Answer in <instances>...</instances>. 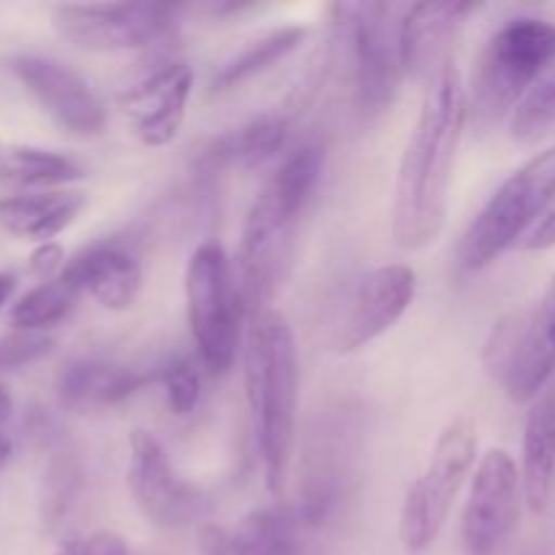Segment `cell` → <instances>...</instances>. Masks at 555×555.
Instances as JSON below:
<instances>
[{
	"label": "cell",
	"mask_w": 555,
	"mask_h": 555,
	"mask_svg": "<svg viewBox=\"0 0 555 555\" xmlns=\"http://www.w3.org/2000/svg\"><path fill=\"white\" fill-rule=\"evenodd\" d=\"M466 119L469 92L461 70L448 60L428 81L421 114L396 173L390 233L401 249H426L442 233Z\"/></svg>",
	"instance_id": "cell-1"
},
{
	"label": "cell",
	"mask_w": 555,
	"mask_h": 555,
	"mask_svg": "<svg viewBox=\"0 0 555 555\" xmlns=\"http://www.w3.org/2000/svg\"><path fill=\"white\" fill-rule=\"evenodd\" d=\"M244 390L253 417L263 480L271 496H282L291 472L298 421V347L291 323L274 309L253 314L244 336Z\"/></svg>",
	"instance_id": "cell-2"
},
{
	"label": "cell",
	"mask_w": 555,
	"mask_h": 555,
	"mask_svg": "<svg viewBox=\"0 0 555 555\" xmlns=\"http://www.w3.org/2000/svg\"><path fill=\"white\" fill-rule=\"evenodd\" d=\"M325 152L314 144L298 146L271 171L263 188L249 204L238 236V271H242V296L253 314L260 298L269 293L280 260L291 244L304 206L323 173Z\"/></svg>",
	"instance_id": "cell-3"
},
{
	"label": "cell",
	"mask_w": 555,
	"mask_h": 555,
	"mask_svg": "<svg viewBox=\"0 0 555 555\" xmlns=\"http://www.w3.org/2000/svg\"><path fill=\"white\" fill-rule=\"evenodd\" d=\"M555 63V22L507 20L482 47L472 76L469 117L480 133L513 117L531 87Z\"/></svg>",
	"instance_id": "cell-4"
},
{
	"label": "cell",
	"mask_w": 555,
	"mask_h": 555,
	"mask_svg": "<svg viewBox=\"0 0 555 555\" xmlns=\"http://www.w3.org/2000/svg\"><path fill=\"white\" fill-rule=\"evenodd\" d=\"M555 201V144L509 173L488 204L477 211L459 247L464 271H482L513 249Z\"/></svg>",
	"instance_id": "cell-5"
},
{
	"label": "cell",
	"mask_w": 555,
	"mask_h": 555,
	"mask_svg": "<svg viewBox=\"0 0 555 555\" xmlns=\"http://www.w3.org/2000/svg\"><path fill=\"white\" fill-rule=\"evenodd\" d=\"M188 323L201 366L215 377L228 374L242 345V287L233 282L231 258L215 238L193 249L184 269Z\"/></svg>",
	"instance_id": "cell-6"
},
{
	"label": "cell",
	"mask_w": 555,
	"mask_h": 555,
	"mask_svg": "<svg viewBox=\"0 0 555 555\" xmlns=\"http://www.w3.org/2000/svg\"><path fill=\"white\" fill-rule=\"evenodd\" d=\"M406 5L396 3H339L334 5L336 27L350 41L356 108L363 122L383 117L396 101L406 76L401 54V20Z\"/></svg>",
	"instance_id": "cell-7"
},
{
	"label": "cell",
	"mask_w": 555,
	"mask_h": 555,
	"mask_svg": "<svg viewBox=\"0 0 555 555\" xmlns=\"http://www.w3.org/2000/svg\"><path fill=\"white\" fill-rule=\"evenodd\" d=\"M477 461V426L472 417H455L439 434L426 469L404 493L399 537L406 553H423L439 540L461 488Z\"/></svg>",
	"instance_id": "cell-8"
},
{
	"label": "cell",
	"mask_w": 555,
	"mask_h": 555,
	"mask_svg": "<svg viewBox=\"0 0 555 555\" xmlns=\"http://www.w3.org/2000/svg\"><path fill=\"white\" fill-rule=\"evenodd\" d=\"M482 361L513 401L545 393L555 372V271L529 309H515L493 323Z\"/></svg>",
	"instance_id": "cell-9"
},
{
	"label": "cell",
	"mask_w": 555,
	"mask_h": 555,
	"mask_svg": "<svg viewBox=\"0 0 555 555\" xmlns=\"http://www.w3.org/2000/svg\"><path fill=\"white\" fill-rule=\"evenodd\" d=\"M52 14L63 38L90 52L155 47L177 27V9L163 3H63Z\"/></svg>",
	"instance_id": "cell-10"
},
{
	"label": "cell",
	"mask_w": 555,
	"mask_h": 555,
	"mask_svg": "<svg viewBox=\"0 0 555 555\" xmlns=\"http://www.w3.org/2000/svg\"><path fill=\"white\" fill-rule=\"evenodd\" d=\"M524 482L507 450H488L477 464L469 499L461 513L466 555H496L513 537L520 518Z\"/></svg>",
	"instance_id": "cell-11"
},
{
	"label": "cell",
	"mask_w": 555,
	"mask_h": 555,
	"mask_svg": "<svg viewBox=\"0 0 555 555\" xmlns=\"http://www.w3.org/2000/svg\"><path fill=\"white\" fill-rule=\"evenodd\" d=\"M417 296V274L406 263L377 266L352 291L345 318L331 336V350L352 356L388 334Z\"/></svg>",
	"instance_id": "cell-12"
},
{
	"label": "cell",
	"mask_w": 555,
	"mask_h": 555,
	"mask_svg": "<svg viewBox=\"0 0 555 555\" xmlns=\"http://www.w3.org/2000/svg\"><path fill=\"white\" fill-rule=\"evenodd\" d=\"M128 488L141 515L160 529H184L204 504L198 488L173 469L160 439L144 428L130 434Z\"/></svg>",
	"instance_id": "cell-13"
},
{
	"label": "cell",
	"mask_w": 555,
	"mask_h": 555,
	"mask_svg": "<svg viewBox=\"0 0 555 555\" xmlns=\"http://www.w3.org/2000/svg\"><path fill=\"white\" fill-rule=\"evenodd\" d=\"M193 92V70L179 57H160L119 95L135 139L166 146L177 139Z\"/></svg>",
	"instance_id": "cell-14"
},
{
	"label": "cell",
	"mask_w": 555,
	"mask_h": 555,
	"mask_svg": "<svg viewBox=\"0 0 555 555\" xmlns=\"http://www.w3.org/2000/svg\"><path fill=\"white\" fill-rule=\"evenodd\" d=\"M16 79L36 98L38 106L68 133L92 139L106 128V106L85 76L57 60L25 54L11 63Z\"/></svg>",
	"instance_id": "cell-15"
},
{
	"label": "cell",
	"mask_w": 555,
	"mask_h": 555,
	"mask_svg": "<svg viewBox=\"0 0 555 555\" xmlns=\"http://www.w3.org/2000/svg\"><path fill=\"white\" fill-rule=\"evenodd\" d=\"M480 9L477 3H415L401 20V54L412 79H434L450 57V43L464 22Z\"/></svg>",
	"instance_id": "cell-16"
},
{
	"label": "cell",
	"mask_w": 555,
	"mask_h": 555,
	"mask_svg": "<svg viewBox=\"0 0 555 555\" xmlns=\"http://www.w3.org/2000/svg\"><path fill=\"white\" fill-rule=\"evenodd\" d=\"M296 513L260 507L233 526L209 524L201 529V555H298Z\"/></svg>",
	"instance_id": "cell-17"
},
{
	"label": "cell",
	"mask_w": 555,
	"mask_h": 555,
	"mask_svg": "<svg viewBox=\"0 0 555 555\" xmlns=\"http://www.w3.org/2000/svg\"><path fill=\"white\" fill-rule=\"evenodd\" d=\"M293 117L282 108L274 114H260L220 135H211L198 150L195 166L204 173H222L231 168H255L276 155L285 146Z\"/></svg>",
	"instance_id": "cell-18"
},
{
	"label": "cell",
	"mask_w": 555,
	"mask_h": 555,
	"mask_svg": "<svg viewBox=\"0 0 555 555\" xmlns=\"http://www.w3.org/2000/svg\"><path fill=\"white\" fill-rule=\"evenodd\" d=\"M150 383V374L95 358L68 363L57 379L60 404L79 415L112 410Z\"/></svg>",
	"instance_id": "cell-19"
},
{
	"label": "cell",
	"mask_w": 555,
	"mask_h": 555,
	"mask_svg": "<svg viewBox=\"0 0 555 555\" xmlns=\"http://www.w3.org/2000/svg\"><path fill=\"white\" fill-rule=\"evenodd\" d=\"M68 266L79 276L85 293H90L108 312H128L144 285L135 253L117 242L95 244L76 255Z\"/></svg>",
	"instance_id": "cell-20"
},
{
	"label": "cell",
	"mask_w": 555,
	"mask_h": 555,
	"mask_svg": "<svg viewBox=\"0 0 555 555\" xmlns=\"http://www.w3.org/2000/svg\"><path fill=\"white\" fill-rule=\"evenodd\" d=\"M520 482L526 507L534 515L545 513L555 482V388L545 390L526 417Z\"/></svg>",
	"instance_id": "cell-21"
},
{
	"label": "cell",
	"mask_w": 555,
	"mask_h": 555,
	"mask_svg": "<svg viewBox=\"0 0 555 555\" xmlns=\"http://www.w3.org/2000/svg\"><path fill=\"white\" fill-rule=\"evenodd\" d=\"M85 209V193L79 190H49L36 195L0 198V228L11 236L52 242Z\"/></svg>",
	"instance_id": "cell-22"
},
{
	"label": "cell",
	"mask_w": 555,
	"mask_h": 555,
	"mask_svg": "<svg viewBox=\"0 0 555 555\" xmlns=\"http://www.w3.org/2000/svg\"><path fill=\"white\" fill-rule=\"evenodd\" d=\"M307 38V27L301 25H287L280 30L266 33L258 41L247 43L238 54H233L215 76H211L209 95H225L233 92L236 87H242L244 81L255 79L263 70L274 68L276 63H282L285 57H291L298 47Z\"/></svg>",
	"instance_id": "cell-23"
},
{
	"label": "cell",
	"mask_w": 555,
	"mask_h": 555,
	"mask_svg": "<svg viewBox=\"0 0 555 555\" xmlns=\"http://www.w3.org/2000/svg\"><path fill=\"white\" fill-rule=\"evenodd\" d=\"M81 293H85V287H81L79 276L65 263L63 274L49 282H41V285L33 287L30 293H25L11 307L9 323L16 331H38V334H43L47 328L68 318Z\"/></svg>",
	"instance_id": "cell-24"
},
{
	"label": "cell",
	"mask_w": 555,
	"mask_h": 555,
	"mask_svg": "<svg viewBox=\"0 0 555 555\" xmlns=\"http://www.w3.org/2000/svg\"><path fill=\"white\" fill-rule=\"evenodd\" d=\"M81 177L85 168L68 155L36 150V146H16L0 160V179L20 188H63L79 182Z\"/></svg>",
	"instance_id": "cell-25"
},
{
	"label": "cell",
	"mask_w": 555,
	"mask_h": 555,
	"mask_svg": "<svg viewBox=\"0 0 555 555\" xmlns=\"http://www.w3.org/2000/svg\"><path fill=\"white\" fill-rule=\"evenodd\" d=\"M555 128V63L531 87L509 117V135L518 141H534Z\"/></svg>",
	"instance_id": "cell-26"
},
{
	"label": "cell",
	"mask_w": 555,
	"mask_h": 555,
	"mask_svg": "<svg viewBox=\"0 0 555 555\" xmlns=\"http://www.w3.org/2000/svg\"><path fill=\"white\" fill-rule=\"evenodd\" d=\"M160 383L166 388V404L173 415L184 417L198 406L201 390H204V374L201 361L190 356L173 358L160 369Z\"/></svg>",
	"instance_id": "cell-27"
},
{
	"label": "cell",
	"mask_w": 555,
	"mask_h": 555,
	"mask_svg": "<svg viewBox=\"0 0 555 555\" xmlns=\"http://www.w3.org/2000/svg\"><path fill=\"white\" fill-rule=\"evenodd\" d=\"M76 486H79L76 461L70 459V453H57L47 472V491H43V518L49 526L60 524V518L68 513Z\"/></svg>",
	"instance_id": "cell-28"
},
{
	"label": "cell",
	"mask_w": 555,
	"mask_h": 555,
	"mask_svg": "<svg viewBox=\"0 0 555 555\" xmlns=\"http://www.w3.org/2000/svg\"><path fill=\"white\" fill-rule=\"evenodd\" d=\"M54 350V339L38 331H14L0 339V374L30 366Z\"/></svg>",
	"instance_id": "cell-29"
},
{
	"label": "cell",
	"mask_w": 555,
	"mask_h": 555,
	"mask_svg": "<svg viewBox=\"0 0 555 555\" xmlns=\"http://www.w3.org/2000/svg\"><path fill=\"white\" fill-rule=\"evenodd\" d=\"M63 260H65V253L57 242L38 244L36 253L30 255V271L41 282H49V280H54V276L63 274V269H65Z\"/></svg>",
	"instance_id": "cell-30"
},
{
	"label": "cell",
	"mask_w": 555,
	"mask_h": 555,
	"mask_svg": "<svg viewBox=\"0 0 555 555\" xmlns=\"http://www.w3.org/2000/svg\"><path fill=\"white\" fill-rule=\"evenodd\" d=\"M76 555H130V551L122 537L114 531H95L85 542H79Z\"/></svg>",
	"instance_id": "cell-31"
},
{
	"label": "cell",
	"mask_w": 555,
	"mask_h": 555,
	"mask_svg": "<svg viewBox=\"0 0 555 555\" xmlns=\"http://www.w3.org/2000/svg\"><path fill=\"white\" fill-rule=\"evenodd\" d=\"M555 247V209L547 211L540 222L534 225V231L526 236L524 249L529 253H545V249Z\"/></svg>",
	"instance_id": "cell-32"
},
{
	"label": "cell",
	"mask_w": 555,
	"mask_h": 555,
	"mask_svg": "<svg viewBox=\"0 0 555 555\" xmlns=\"http://www.w3.org/2000/svg\"><path fill=\"white\" fill-rule=\"evenodd\" d=\"M11 410H14V404H11L9 390H5L3 385H0V469H3V466L9 464L11 450H14V442H11V431H9Z\"/></svg>",
	"instance_id": "cell-33"
},
{
	"label": "cell",
	"mask_w": 555,
	"mask_h": 555,
	"mask_svg": "<svg viewBox=\"0 0 555 555\" xmlns=\"http://www.w3.org/2000/svg\"><path fill=\"white\" fill-rule=\"evenodd\" d=\"M14 287H16V276L11 274V271H0V307L9 301L11 293H14Z\"/></svg>",
	"instance_id": "cell-34"
},
{
	"label": "cell",
	"mask_w": 555,
	"mask_h": 555,
	"mask_svg": "<svg viewBox=\"0 0 555 555\" xmlns=\"http://www.w3.org/2000/svg\"><path fill=\"white\" fill-rule=\"evenodd\" d=\"M76 551H79V542H65L63 551H60L57 555H76Z\"/></svg>",
	"instance_id": "cell-35"
}]
</instances>
